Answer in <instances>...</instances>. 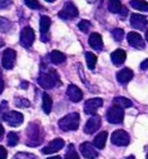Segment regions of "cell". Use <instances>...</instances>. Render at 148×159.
Segmentation results:
<instances>
[{
  "instance_id": "6da1fadb",
  "label": "cell",
  "mask_w": 148,
  "mask_h": 159,
  "mask_svg": "<svg viewBox=\"0 0 148 159\" xmlns=\"http://www.w3.org/2000/svg\"><path fill=\"white\" fill-rule=\"evenodd\" d=\"M38 83L42 88L44 89H52L57 85H60V80H59V75L54 69H48V70H43L39 74L38 78Z\"/></svg>"
},
{
  "instance_id": "7a4b0ae2",
  "label": "cell",
  "mask_w": 148,
  "mask_h": 159,
  "mask_svg": "<svg viewBox=\"0 0 148 159\" xmlns=\"http://www.w3.org/2000/svg\"><path fill=\"white\" fill-rule=\"evenodd\" d=\"M79 123H81L79 114L78 113H70V114H68L60 119L58 122V125L63 132H68V130H77L79 128Z\"/></svg>"
},
{
  "instance_id": "3957f363",
  "label": "cell",
  "mask_w": 148,
  "mask_h": 159,
  "mask_svg": "<svg viewBox=\"0 0 148 159\" xmlns=\"http://www.w3.org/2000/svg\"><path fill=\"white\" fill-rule=\"evenodd\" d=\"M28 138H29V140L26 142V144L30 147H35L42 143L43 137L40 135V128L38 124L33 123L28 127Z\"/></svg>"
},
{
  "instance_id": "277c9868",
  "label": "cell",
  "mask_w": 148,
  "mask_h": 159,
  "mask_svg": "<svg viewBox=\"0 0 148 159\" xmlns=\"http://www.w3.org/2000/svg\"><path fill=\"white\" fill-rule=\"evenodd\" d=\"M124 119V111L119 107H112L107 110V120L112 124H121Z\"/></svg>"
},
{
  "instance_id": "5b68a950",
  "label": "cell",
  "mask_w": 148,
  "mask_h": 159,
  "mask_svg": "<svg viewBox=\"0 0 148 159\" xmlns=\"http://www.w3.org/2000/svg\"><path fill=\"white\" fill-rule=\"evenodd\" d=\"M3 119L10 125V127H18L23 123L24 120V116L19 111H15V110H9V111H5L3 115Z\"/></svg>"
},
{
  "instance_id": "8992f818",
  "label": "cell",
  "mask_w": 148,
  "mask_h": 159,
  "mask_svg": "<svg viewBox=\"0 0 148 159\" xmlns=\"http://www.w3.org/2000/svg\"><path fill=\"white\" fill-rule=\"evenodd\" d=\"M78 9L77 7L74 5L73 3H67L63 9L58 13V16L63 20H70V19H74V18H77L78 16Z\"/></svg>"
},
{
  "instance_id": "52a82bcc",
  "label": "cell",
  "mask_w": 148,
  "mask_h": 159,
  "mask_svg": "<svg viewBox=\"0 0 148 159\" xmlns=\"http://www.w3.org/2000/svg\"><path fill=\"white\" fill-rule=\"evenodd\" d=\"M34 39H35L34 30L30 26H25L20 33V44L24 48H30L34 43Z\"/></svg>"
},
{
  "instance_id": "ba28073f",
  "label": "cell",
  "mask_w": 148,
  "mask_h": 159,
  "mask_svg": "<svg viewBox=\"0 0 148 159\" xmlns=\"http://www.w3.org/2000/svg\"><path fill=\"white\" fill-rule=\"evenodd\" d=\"M110 140H112V143L116 144V145L126 147V145L129 144L131 138H129V134L127 132H124V130H116V132H113L112 137H110Z\"/></svg>"
},
{
  "instance_id": "9c48e42d",
  "label": "cell",
  "mask_w": 148,
  "mask_h": 159,
  "mask_svg": "<svg viewBox=\"0 0 148 159\" xmlns=\"http://www.w3.org/2000/svg\"><path fill=\"white\" fill-rule=\"evenodd\" d=\"M15 59H16V53L15 50L13 49H5L3 52V55H2V63H3V66L5 69H13L14 64H15Z\"/></svg>"
},
{
  "instance_id": "30bf717a",
  "label": "cell",
  "mask_w": 148,
  "mask_h": 159,
  "mask_svg": "<svg viewBox=\"0 0 148 159\" xmlns=\"http://www.w3.org/2000/svg\"><path fill=\"white\" fill-rule=\"evenodd\" d=\"M103 105V100L100 98H93L84 103V111L89 115H95L97 110Z\"/></svg>"
},
{
  "instance_id": "8fae6325",
  "label": "cell",
  "mask_w": 148,
  "mask_h": 159,
  "mask_svg": "<svg viewBox=\"0 0 148 159\" xmlns=\"http://www.w3.org/2000/svg\"><path fill=\"white\" fill-rule=\"evenodd\" d=\"M102 125V120H100V116H93V118H89L88 122L86 123L84 125V132L87 134H93L95 133Z\"/></svg>"
},
{
  "instance_id": "7c38bea8",
  "label": "cell",
  "mask_w": 148,
  "mask_h": 159,
  "mask_svg": "<svg viewBox=\"0 0 148 159\" xmlns=\"http://www.w3.org/2000/svg\"><path fill=\"white\" fill-rule=\"evenodd\" d=\"M131 24L137 30H144L148 25V20L144 15L141 14H132L131 15Z\"/></svg>"
},
{
  "instance_id": "4fadbf2b",
  "label": "cell",
  "mask_w": 148,
  "mask_h": 159,
  "mask_svg": "<svg viewBox=\"0 0 148 159\" xmlns=\"http://www.w3.org/2000/svg\"><path fill=\"white\" fill-rule=\"evenodd\" d=\"M127 39H128V43H129L131 47H133L136 49H143L144 48V40H143V38L138 33L131 31L128 34Z\"/></svg>"
},
{
  "instance_id": "5bb4252c",
  "label": "cell",
  "mask_w": 148,
  "mask_h": 159,
  "mask_svg": "<svg viewBox=\"0 0 148 159\" xmlns=\"http://www.w3.org/2000/svg\"><path fill=\"white\" fill-rule=\"evenodd\" d=\"M63 147H64V140L60 138H57V139H53L47 147L43 148V153L44 154H53V153L59 152Z\"/></svg>"
},
{
  "instance_id": "9a60e30c",
  "label": "cell",
  "mask_w": 148,
  "mask_h": 159,
  "mask_svg": "<svg viewBox=\"0 0 148 159\" xmlns=\"http://www.w3.org/2000/svg\"><path fill=\"white\" fill-rule=\"evenodd\" d=\"M67 95L68 98L74 102V103H78L83 99V92L77 87V85H74V84H70L67 89Z\"/></svg>"
},
{
  "instance_id": "2e32d148",
  "label": "cell",
  "mask_w": 148,
  "mask_h": 159,
  "mask_svg": "<svg viewBox=\"0 0 148 159\" xmlns=\"http://www.w3.org/2000/svg\"><path fill=\"white\" fill-rule=\"evenodd\" d=\"M81 153L87 158V159H95L98 157V152L97 149H94V147L86 142V143H82L81 144Z\"/></svg>"
},
{
  "instance_id": "e0dca14e",
  "label": "cell",
  "mask_w": 148,
  "mask_h": 159,
  "mask_svg": "<svg viewBox=\"0 0 148 159\" xmlns=\"http://www.w3.org/2000/svg\"><path fill=\"white\" fill-rule=\"evenodd\" d=\"M132 78H133V71H132V69H129V68H124V69H122V70H119V71L117 73V80H118V83H121V84H127V83H129V82L132 80Z\"/></svg>"
},
{
  "instance_id": "ac0fdd59",
  "label": "cell",
  "mask_w": 148,
  "mask_h": 159,
  "mask_svg": "<svg viewBox=\"0 0 148 159\" xmlns=\"http://www.w3.org/2000/svg\"><path fill=\"white\" fill-rule=\"evenodd\" d=\"M89 45L94 50H98V52L103 50V40H102V36L98 33H92L89 35Z\"/></svg>"
},
{
  "instance_id": "d6986e66",
  "label": "cell",
  "mask_w": 148,
  "mask_h": 159,
  "mask_svg": "<svg viewBox=\"0 0 148 159\" xmlns=\"http://www.w3.org/2000/svg\"><path fill=\"white\" fill-rule=\"evenodd\" d=\"M126 58H127V54L122 49H118V50L113 52L112 55H110V59H112L114 65H122L126 61Z\"/></svg>"
},
{
  "instance_id": "ffe728a7",
  "label": "cell",
  "mask_w": 148,
  "mask_h": 159,
  "mask_svg": "<svg viewBox=\"0 0 148 159\" xmlns=\"http://www.w3.org/2000/svg\"><path fill=\"white\" fill-rule=\"evenodd\" d=\"M107 138H108V133L107 132H99V134L94 138V147L97 149H103L105 147L107 143Z\"/></svg>"
},
{
  "instance_id": "44dd1931",
  "label": "cell",
  "mask_w": 148,
  "mask_h": 159,
  "mask_svg": "<svg viewBox=\"0 0 148 159\" xmlns=\"http://www.w3.org/2000/svg\"><path fill=\"white\" fill-rule=\"evenodd\" d=\"M52 107H53V99L48 93H43V110L45 114H49L52 111Z\"/></svg>"
},
{
  "instance_id": "7402d4cb",
  "label": "cell",
  "mask_w": 148,
  "mask_h": 159,
  "mask_svg": "<svg viewBox=\"0 0 148 159\" xmlns=\"http://www.w3.org/2000/svg\"><path fill=\"white\" fill-rule=\"evenodd\" d=\"M65 59H67L65 55H64L63 53L58 52V50H54V52L50 53V61H52L53 64H55V65L63 64V63L65 61Z\"/></svg>"
},
{
  "instance_id": "603a6c76",
  "label": "cell",
  "mask_w": 148,
  "mask_h": 159,
  "mask_svg": "<svg viewBox=\"0 0 148 159\" xmlns=\"http://www.w3.org/2000/svg\"><path fill=\"white\" fill-rule=\"evenodd\" d=\"M131 7L139 11H148V3L144 0H131Z\"/></svg>"
},
{
  "instance_id": "cb8c5ba5",
  "label": "cell",
  "mask_w": 148,
  "mask_h": 159,
  "mask_svg": "<svg viewBox=\"0 0 148 159\" xmlns=\"http://www.w3.org/2000/svg\"><path fill=\"white\" fill-rule=\"evenodd\" d=\"M113 103H114L116 107H119V108H122V109L132 107V102H131L129 99L124 98V97H116V98L113 99Z\"/></svg>"
},
{
  "instance_id": "d4e9b609",
  "label": "cell",
  "mask_w": 148,
  "mask_h": 159,
  "mask_svg": "<svg viewBox=\"0 0 148 159\" xmlns=\"http://www.w3.org/2000/svg\"><path fill=\"white\" fill-rule=\"evenodd\" d=\"M50 24H52V20H50L49 16L43 15V16L40 18V31H42L43 35L48 33V30H49V28H50Z\"/></svg>"
},
{
  "instance_id": "484cf974",
  "label": "cell",
  "mask_w": 148,
  "mask_h": 159,
  "mask_svg": "<svg viewBox=\"0 0 148 159\" xmlns=\"http://www.w3.org/2000/svg\"><path fill=\"white\" fill-rule=\"evenodd\" d=\"M121 9H122L121 0H109L108 2V10L110 13H119Z\"/></svg>"
},
{
  "instance_id": "4316f807",
  "label": "cell",
  "mask_w": 148,
  "mask_h": 159,
  "mask_svg": "<svg viewBox=\"0 0 148 159\" xmlns=\"http://www.w3.org/2000/svg\"><path fill=\"white\" fill-rule=\"evenodd\" d=\"M86 59H87V65L89 69H94L97 64V57L93 53H86Z\"/></svg>"
},
{
  "instance_id": "83f0119b",
  "label": "cell",
  "mask_w": 148,
  "mask_h": 159,
  "mask_svg": "<svg viewBox=\"0 0 148 159\" xmlns=\"http://www.w3.org/2000/svg\"><path fill=\"white\" fill-rule=\"evenodd\" d=\"M13 24L5 19V18H0V31H3V33H8L10 29H12Z\"/></svg>"
},
{
  "instance_id": "f1b7e54d",
  "label": "cell",
  "mask_w": 148,
  "mask_h": 159,
  "mask_svg": "<svg viewBox=\"0 0 148 159\" xmlns=\"http://www.w3.org/2000/svg\"><path fill=\"white\" fill-rule=\"evenodd\" d=\"M7 143H8L9 147H15V145L19 143V135H18L16 133H14V132H10V133L8 134V140H7Z\"/></svg>"
},
{
  "instance_id": "f546056e",
  "label": "cell",
  "mask_w": 148,
  "mask_h": 159,
  "mask_svg": "<svg viewBox=\"0 0 148 159\" xmlns=\"http://www.w3.org/2000/svg\"><path fill=\"white\" fill-rule=\"evenodd\" d=\"M65 159H79V155H78L77 150L74 149V145L73 144L69 145V150L65 154Z\"/></svg>"
},
{
  "instance_id": "4dcf8cb0",
  "label": "cell",
  "mask_w": 148,
  "mask_h": 159,
  "mask_svg": "<svg viewBox=\"0 0 148 159\" xmlns=\"http://www.w3.org/2000/svg\"><path fill=\"white\" fill-rule=\"evenodd\" d=\"M112 36H113V39L116 42H121L122 39H123V36H124V31H123V29H121V28H116L113 31H112Z\"/></svg>"
},
{
  "instance_id": "1f68e13d",
  "label": "cell",
  "mask_w": 148,
  "mask_h": 159,
  "mask_svg": "<svg viewBox=\"0 0 148 159\" xmlns=\"http://www.w3.org/2000/svg\"><path fill=\"white\" fill-rule=\"evenodd\" d=\"M25 2V5L29 8V9H33V10H38L40 9V4L38 0H24Z\"/></svg>"
},
{
  "instance_id": "d6a6232c",
  "label": "cell",
  "mask_w": 148,
  "mask_h": 159,
  "mask_svg": "<svg viewBox=\"0 0 148 159\" xmlns=\"http://www.w3.org/2000/svg\"><path fill=\"white\" fill-rule=\"evenodd\" d=\"M90 26H92V24H90L88 20H82V21L78 23V28H79V30L83 31V33H88V30H89Z\"/></svg>"
},
{
  "instance_id": "836d02e7",
  "label": "cell",
  "mask_w": 148,
  "mask_h": 159,
  "mask_svg": "<svg viewBox=\"0 0 148 159\" xmlns=\"http://www.w3.org/2000/svg\"><path fill=\"white\" fill-rule=\"evenodd\" d=\"M15 105L16 107H30V103L24 98H16L15 99Z\"/></svg>"
},
{
  "instance_id": "e575fe53",
  "label": "cell",
  "mask_w": 148,
  "mask_h": 159,
  "mask_svg": "<svg viewBox=\"0 0 148 159\" xmlns=\"http://www.w3.org/2000/svg\"><path fill=\"white\" fill-rule=\"evenodd\" d=\"M13 0H0V9H5L9 5H12Z\"/></svg>"
},
{
  "instance_id": "d590c367",
  "label": "cell",
  "mask_w": 148,
  "mask_h": 159,
  "mask_svg": "<svg viewBox=\"0 0 148 159\" xmlns=\"http://www.w3.org/2000/svg\"><path fill=\"white\" fill-rule=\"evenodd\" d=\"M7 157H8V152H7V149H5L4 147L0 145V159H7Z\"/></svg>"
},
{
  "instance_id": "8d00e7d4",
  "label": "cell",
  "mask_w": 148,
  "mask_h": 159,
  "mask_svg": "<svg viewBox=\"0 0 148 159\" xmlns=\"http://www.w3.org/2000/svg\"><path fill=\"white\" fill-rule=\"evenodd\" d=\"M147 69H148V59H146L141 63V70H147Z\"/></svg>"
},
{
  "instance_id": "74e56055",
  "label": "cell",
  "mask_w": 148,
  "mask_h": 159,
  "mask_svg": "<svg viewBox=\"0 0 148 159\" xmlns=\"http://www.w3.org/2000/svg\"><path fill=\"white\" fill-rule=\"evenodd\" d=\"M7 105H8L7 102H3V103H2V105H0V115H3V114H4V110H5Z\"/></svg>"
},
{
  "instance_id": "f35d334b",
  "label": "cell",
  "mask_w": 148,
  "mask_h": 159,
  "mask_svg": "<svg viewBox=\"0 0 148 159\" xmlns=\"http://www.w3.org/2000/svg\"><path fill=\"white\" fill-rule=\"evenodd\" d=\"M127 13H128V11H127V8H123V7H122V9L119 10V14H121V15L124 18V16L127 15Z\"/></svg>"
},
{
  "instance_id": "ab89813d",
  "label": "cell",
  "mask_w": 148,
  "mask_h": 159,
  "mask_svg": "<svg viewBox=\"0 0 148 159\" xmlns=\"http://www.w3.org/2000/svg\"><path fill=\"white\" fill-rule=\"evenodd\" d=\"M3 137H4V128L2 124H0V140L3 139Z\"/></svg>"
},
{
  "instance_id": "60d3db41",
  "label": "cell",
  "mask_w": 148,
  "mask_h": 159,
  "mask_svg": "<svg viewBox=\"0 0 148 159\" xmlns=\"http://www.w3.org/2000/svg\"><path fill=\"white\" fill-rule=\"evenodd\" d=\"M3 90H4V82L0 79V94L3 93Z\"/></svg>"
},
{
  "instance_id": "b9f144b4",
  "label": "cell",
  "mask_w": 148,
  "mask_h": 159,
  "mask_svg": "<svg viewBox=\"0 0 148 159\" xmlns=\"http://www.w3.org/2000/svg\"><path fill=\"white\" fill-rule=\"evenodd\" d=\"M48 159H62L59 155H55V157H50V158H48Z\"/></svg>"
},
{
  "instance_id": "7bdbcfd3",
  "label": "cell",
  "mask_w": 148,
  "mask_h": 159,
  "mask_svg": "<svg viewBox=\"0 0 148 159\" xmlns=\"http://www.w3.org/2000/svg\"><path fill=\"white\" fill-rule=\"evenodd\" d=\"M124 159H136L133 155H129V157H127V158H124Z\"/></svg>"
},
{
  "instance_id": "ee69618b",
  "label": "cell",
  "mask_w": 148,
  "mask_h": 159,
  "mask_svg": "<svg viewBox=\"0 0 148 159\" xmlns=\"http://www.w3.org/2000/svg\"><path fill=\"white\" fill-rule=\"evenodd\" d=\"M146 40H147V42H148V30H147V31H146Z\"/></svg>"
},
{
  "instance_id": "f6af8a7d",
  "label": "cell",
  "mask_w": 148,
  "mask_h": 159,
  "mask_svg": "<svg viewBox=\"0 0 148 159\" xmlns=\"http://www.w3.org/2000/svg\"><path fill=\"white\" fill-rule=\"evenodd\" d=\"M47 2H48V3H54L55 0H47Z\"/></svg>"
},
{
  "instance_id": "bcb514c9",
  "label": "cell",
  "mask_w": 148,
  "mask_h": 159,
  "mask_svg": "<svg viewBox=\"0 0 148 159\" xmlns=\"http://www.w3.org/2000/svg\"><path fill=\"white\" fill-rule=\"evenodd\" d=\"M3 45H4V43H3V42H0V47H3Z\"/></svg>"
},
{
  "instance_id": "7dc6e473",
  "label": "cell",
  "mask_w": 148,
  "mask_h": 159,
  "mask_svg": "<svg viewBox=\"0 0 148 159\" xmlns=\"http://www.w3.org/2000/svg\"><path fill=\"white\" fill-rule=\"evenodd\" d=\"M103 3V0H99V4H102Z\"/></svg>"
},
{
  "instance_id": "c3c4849f",
  "label": "cell",
  "mask_w": 148,
  "mask_h": 159,
  "mask_svg": "<svg viewBox=\"0 0 148 159\" xmlns=\"http://www.w3.org/2000/svg\"><path fill=\"white\" fill-rule=\"evenodd\" d=\"M0 78H2V70H0Z\"/></svg>"
},
{
  "instance_id": "681fc988",
  "label": "cell",
  "mask_w": 148,
  "mask_h": 159,
  "mask_svg": "<svg viewBox=\"0 0 148 159\" xmlns=\"http://www.w3.org/2000/svg\"><path fill=\"white\" fill-rule=\"evenodd\" d=\"M147 159H148V154H147Z\"/></svg>"
}]
</instances>
